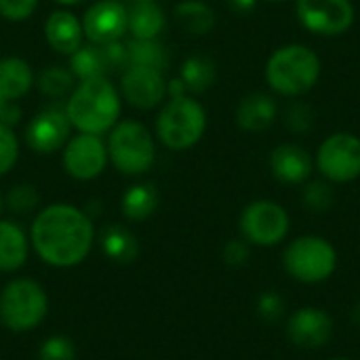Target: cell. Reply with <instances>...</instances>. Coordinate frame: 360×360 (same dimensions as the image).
<instances>
[{"mask_svg": "<svg viewBox=\"0 0 360 360\" xmlns=\"http://www.w3.org/2000/svg\"><path fill=\"white\" fill-rule=\"evenodd\" d=\"M30 243L36 255L53 268H74L86 259L95 243L91 217L74 205L44 207L32 224Z\"/></svg>", "mask_w": 360, "mask_h": 360, "instance_id": "cell-1", "label": "cell"}, {"mask_svg": "<svg viewBox=\"0 0 360 360\" xmlns=\"http://www.w3.org/2000/svg\"><path fill=\"white\" fill-rule=\"evenodd\" d=\"M65 114L70 124L80 133L101 135L116 124L120 116V99L105 76L80 80L68 99Z\"/></svg>", "mask_w": 360, "mask_h": 360, "instance_id": "cell-2", "label": "cell"}, {"mask_svg": "<svg viewBox=\"0 0 360 360\" xmlns=\"http://www.w3.org/2000/svg\"><path fill=\"white\" fill-rule=\"evenodd\" d=\"M321 76V59L306 44L276 49L266 63V80L272 91L285 97L308 93Z\"/></svg>", "mask_w": 360, "mask_h": 360, "instance_id": "cell-3", "label": "cell"}, {"mask_svg": "<svg viewBox=\"0 0 360 360\" xmlns=\"http://www.w3.org/2000/svg\"><path fill=\"white\" fill-rule=\"evenodd\" d=\"M49 312V295L32 278H13L0 291V323L13 333L36 329Z\"/></svg>", "mask_w": 360, "mask_h": 360, "instance_id": "cell-4", "label": "cell"}, {"mask_svg": "<svg viewBox=\"0 0 360 360\" xmlns=\"http://www.w3.org/2000/svg\"><path fill=\"white\" fill-rule=\"evenodd\" d=\"M207 129L205 108L188 97H173L156 120V135L169 150H188L200 141Z\"/></svg>", "mask_w": 360, "mask_h": 360, "instance_id": "cell-5", "label": "cell"}, {"mask_svg": "<svg viewBox=\"0 0 360 360\" xmlns=\"http://www.w3.org/2000/svg\"><path fill=\"white\" fill-rule=\"evenodd\" d=\"M108 158L124 175L146 173L156 158L152 133L135 120H122L114 124L108 141Z\"/></svg>", "mask_w": 360, "mask_h": 360, "instance_id": "cell-6", "label": "cell"}, {"mask_svg": "<svg viewBox=\"0 0 360 360\" xmlns=\"http://www.w3.org/2000/svg\"><path fill=\"white\" fill-rule=\"evenodd\" d=\"M283 264L291 278L304 285H319L335 272L338 253L321 236H300L285 249Z\"/></svg>", "mask_w": 360, "mask_h": 360, "instance_id": "cell-7", "label": "cell"}, {"mask_svg": "<svg viewBox=\"0 0 360 360\" xmlns=\"http://www.w3.org/2000/svg\"><path fill=\"white\" fill-rule=\"evenodd\" d=\"M240 234L249 245L274 247L289 232L287 211L272 200H255L240 213Z\"/></svg>", "mask_w": 360, "mask_h": 360, "instance_id": "cell-8", "label": "cell"}, {"mask_svg": "<svg viewBox=\"0 0 360 360\" xmlns=\"http://www.w3.org/2000/svg\"><path fill=\"white\" fill-rule=\"evenodd\" d=\"M316 167L327 181H354L360 177V139L352 133H335L327 137L319 148Z\"/></svg>", "mask_w": 360, "mask_h": 360, "instance_id": "cell-9", "label": "cell"}, {"mask_svg": "<svg viewBox=\"0 0 360 360\" xmlns=\"http://www.w3.org/2000/svg\"><path fill=\"white\" fill-rule=\"evenodd\" d=\"M295 11L302 25L319 36H340L354 23L350 0H295Z\"/></svg>", "mask_w": 360, "mask_h": 360, "instance_id": "cell-10", "label": "cell"}, {"mask_svg": "<svg viewBox=\"0 0 360 360\" xmlns=\"http://www.w3.org/2000/svg\"><path fill=\"white\" fill-rule=\"evenodd\" d=\"M108 165V148L99 135L78 133L63 148V169L80 181L95 179Z\"/></svg>", "mask_w": 360, "mask_h": 360, "instance_id": "cell-11", "label": "cell"}, {"mask_svg": "<svg viewBox=\"0 0 360 360\" xmlns=\"http://www.w3.org/2000/svg\"><path fill=\"white\" fill-rule=\"evenodd\" d=\"M82 30H84V36L95 44H108V42L120 40L122 34L129 30L127 6L118 0L95 2L84 13Z\"/></svg>", "mask_w": 360, "mask_h": 360, "instance_id": "cell-12", "label": "cell"}, {"mask_svg": "<svg viewBox=\"0 0 360 360\" xmlns=\"http://www.w3.org/2000/svg\"><path fill=\"white\" fill-rule=\"evenodd\" d=\"M287 335L293 346L304 350H316L325 346L333 335V319L327 310L306 306L289 316Z\"/></svg>", "mask_w": 360, "mask_h": 360, "instance_id": "cell-13", "label": "cell"}, {"mask_svg": "<svg viewBox=\"0 0 360 360\" xmlns=\"http://www.w3.org/2000/svg\"><path fill=\"white\" fill-rule=\"evenodd\" d=\"M120 91L131 105H135L139 110H152L165 99L167 80H165L162 72H158V70L129 65V68H124V74L120 80Z\"/></svg>", "mask_w": 360, "mask_h": 360, "instance_id": "cell-14", "label": "cell"}, {"mask_svg": "<svg viewBox=\"0 0 360 360\" xmlns=\"http://www.w3.org/2000/svg\"><path fill=\"white\" fill-rule=\"evenodd\" d=\"M70 120L65 110L49 108L40 112L25 129V141L27 146L38 154H51L61 150L68 143L70 137Z\"/></svg>", "mask_w": 360, "mask_h": 360, "instance_id": "cell-15", "label": "cell"}, {"mask_svg": "<svg viewBox=\"0 0 360 360\" xmlns=\"http://www.w3.org/2000/svg\"><path fill=\"white\" fill-rule=\"evenodd\" d=\"M270 169L274 179L295 186L306 184L312 175V156L295 143L278 146L270 156Z\"/></svg>", "mask_w": 360, "mask_h": 360, "instance_id": "cell-16", "label": "cell"}, {"mask_svg": "<svg viewBox=\"0 0 360 360\" xmlns=\"http://www.w3.org/2000/svg\"><path fill=\"white\" fill-rule=\"evenodd\" d=\"M46 42L61 55H72L82 46L84 30L76 15L68 11H55L44 23Z\"/></svg>", "mask_w": 360, "mask_h": 360, "instance_id": "cell-17", "label": "cell"}, {"mask_svg": "<svg viewBox=\"0 0 360 360\" xmlns=\"http://www.w3.org/2000/svg\"><path fill=\"white\" fill-rule=\"evenodd\" d=\"M276 120V101L266 93H251L243 97L236 110V122L243 131L262 133Z\"/></svg>", "mask_w": 360, "mask_h": 360, "instance_id": "cell-18", "label": "cell"}, {"mask_svg": "<svg viewBox=\"0 0 360 360\" xmlns=\"http://www.w3.org/2000/svg\"><path fill=\"white\" fill-rule=\"evenodd\" d=\"M30 253V238L15 221L0 219V272H17Z\"/></svg>", "mask_w": 360, "mask_h": 360, "instance_id": "cell-19", "label": "cell"}, {"mask_svg": "<svg viewBox=\"0 0 360 360\" xmlns=\"http://www.w3.org/2000/svg\"><path fill=\"white\" fill-rule=\"evenodd\" d=\"M129 32L133 38L139 40H152L158 38V34L165 27V13L154 0H135L129 8Z\"/></svg>", "mask_w": 360, "mask_h": 360, "instance_id": "cell-20", "label": "cell"}, {"mask_svg": "<svg viewBox=\"0 0 360 360\" xmlns=\"http://www.w3.org/2000/svg\"><path fill=\"white\" fill-rule=\"evenodd\" d=\"M34 82L32 68L19 57L0 59V97L6 101H15L23 97Z\"/></svg>", "mask_w": 360, "mask_h": 360, "instance_id": "cell-21", "label": "cell"}, {"mask_svg": "<svg viewBox=\"0 0 360 360\" xmlns=\"http://www.w3.org/2000/svg\"><path fill=\"white\" fill-rule=\"evenodd\" d=\"M70 70L76 78L80 80H91V78H101L108 72H112V63L105 53V44H86L80 46L76 53L70 55Z\"/></svg>", "mask_w": 360, "mask_h": 360, "instance_id": "cell-22", "label": "cell"}, {"mask_svg": "<svg viewBox=\"0 0 360 360\" xmlns=\"http://www.w3.org/2000/svg\"><path fill=\"white\" fill-rule=\"evenodd\" d=\"M99 243H101L105 257L116 264H131L139 251L137 238L133 236V232H129L124 226H116V224L101 230Z\"/></svg>", "mask_w": 360, "mask_h": 360, "instance_id": "cell-23", "label": "cell"}, {"mask_svg": "<svg viewBox=\"0 0 360 360\" xmlns=\"http://www.w3.org/2000/svg\"><path fill=\"white\" fill-rule=\"evenodd\" d=\"M175 19L186 32H190L194 36H202V34L211 32L213 25H215V13L202 0H184V2H179L175 6Z\"/></svg>", "mask_w": 360, "mask_h": 360, "instance_id": "cell-24", "label": "cell"}, {"mask_svg": "<svg viewBox=\"0 0 360 360\" xmlns=\"http://www.w3.org/2000/svg\"><path fill=\"white\" fill-rule=\"evenodd\" d=\"M139 65V68H152L158 72H165L169 65V53L158 38L152 40H139L133 38L127 44V68Z\"/></svg>", "mask_w": 360, "mask_h": 360, "instance_id": "cell-25", "label": "cell"}, {"mask_svg": "<svg viewBox=\"0 0 360 360\" xmlns=\"http://www.w3.org/2000/svg\"><path fill=\"white\" fill-rule=\"evenodd\" d=\"M158 207V192L152 184L131 186L122 196V213L131 221L148 219Z\"/></svg>", "mask_w": 360, "mask_h": 360, "instance_id": "cell-26", "label": "cell"}, {"mask_svg": "<svg viewBox=\"0 0 360 360\" xmlns=\"http://www.w3.org/2000/svg\"><path fill=\"white\" fill-rule=\"evenodd\" d=\"M179 80L190 93H205L215 82V63L207 57H188L181 65Z\"/></svg>", "mask_w": 360, "mask_h": 360, "instance_id": "cell-27", "label": "cell"}, {"mask_svg": "<svg viewBox=\"0 0 360 360\" xmlns=\"http://www.w3.org/2000/svg\"><path fill=\"white\" fill-rule=\"evenodd\" d=\"M38 89L46 97L59 99L68 95L70 91H74V74L72 70H65L61 65L44 68L38 76Z\"/></svg>", "mask_w": 360, "mask_h": 360, "instance_id": "cell-28", "label": "cell"}, {"mask_svg": "<svg viewBox=\"0 0 360 360\" xmlns=\"http://www.w3.org/2000/svg\"><path fill=\"white\" fill-rule=\"evenodd\" d=\"M335 202V194L333 188L327 181H310L304 190V205L310 211L316 213H325L333 207Z\"/></svg>", "mask_w": 360, "mask_h": 360, "instance_id": "cell-29", "label": "cell"}, {"mask_svg": "<svg viewBox=\"0 0 360 360\" xmlns=\"http://www.w3.org/2000/svg\"><path fill=\"white\" fill-rule=\"evenodd\" d=\"M76 359V348L72 340L63 335H51L42 342L38 350V360H74Z\"/></svg>", "mask_w": 360, "mask_h": 360, "instance_id": "cell-30", "label": "cell"}, {"mask_svg": "<svg viewBox=\"0 0 360 360\" xmlns=\"http://www.w3.org/2000/svg\"><path fill=\"white\" fill-rule=\"evenodd\" d=\"M40 202V196L36 192V188L27 186V184H21V186H15L8 196H6V205L13 213H19V215H25L30 211H34Z\"/></svg>", "mask_w": 360, "mask_h": 360, "instance_id": "cell-31", "label": "cell"}, {"mask_svg": "<svg viewBox=\"0 0 360 360\" xmlns=\"http://www.w3.org/2000/svg\"><path fill=\"white\" fill-rule=\"evenodd\" d=\"M19 158V143L11 127L0 124V175H6Z\"/></svg>", "mask_w": 360, "mask_h": 360, "instance_id": "cell-32", "label": "cell"}, {"mask_svg": "<svg viewBox=\"0 0 360 360\" xmlns=\"http://www.w3.org/2000/svg\"><path fill=\"white\" fill-rule=\"evenodd\" d=\"M285 300L281 297V293L276 291H266L257 297V314L268 321V323H276L283 319L285 314Z\"/></svg>", "mask_w": 360, "mask_h": 360, "instance_id": "cell-33", "label": "cell"}, {"mask_svg": "<svg viewBox=\"0 0 360 360\" xmlns=\"http://www.w3.org/2000/svg\"><path fill=\"white\" fill-rule=\"evenodd\" d=\"M312 110L306 103H291L287 114H285V122L293 133H306L312 127Z\"/></svg>", "mask_w": 360, "mask_h": 360, "instance_id": "cell-34", "label": "cell"}, {"mask_svg": "<svg viewBox=\"0 0 360 360\" xmlns=\"http://www.w3.org/2000/svg\"><path fill=\"white\" fill-rule=\"evenodd\" d=\"M38 6V0H0V15L8 21H25Z\"/></svg>", "mask_w": 360, "mask_h": 360, "instance_id": "cell-35", "label": "cell"}, {"mask_svg": "<svg viewBox=\"0 0 360 360\" xmlns=\"http://www.w3.org/2000/svg\"><path fill=\"white\" fill-rule=\"evenodd\" d=\"M249 255H251V251H249V243L245 238L243 240H230L224 247V259L230 266H243V264H247Z\"/></svg>", "mask_w": 360, "mask_h": 360, "instance_id": "cell-36", "label": "cell"}, {"mask_svg": "<svg viewBox=\"0 0 360 360\" xmlns=\"http://www.w3.org/2000/svg\"><path fill=\"white\" fill-rule=\"evenodd\" d=\"M21 116V110L13 103V101H6L4 97H0V124H6V127H13Z\"/></svg>", "mask_w": 360, "mask_h": 360, "instance_id": "cell-37", "label": "cell"}, {"mask_svg": "<svg viewBox=\"0 0 360 360\" xmlns=\"http://www.w3.org/2000/svg\"><path fill=\"white\" fill-rule=\"evenodd\" d=\"M228 2H230L232 11H236V13H240V15L251 13V11L255 8V4H257V0H228Z\"/></svg>", "mask_w": 360, "mask_h": 360, "instance_id": "cell-38", "label": "cell"}, {"mask_svg": "<svg viewBox=\"0 0 360 360\" xmlns=\"http://www.w3.org/2000/svg\"><path fill=\"white\" fill-rule=\"evenodd\" d=\"M352 319H354V323H359L360 325V304L354 308V312H352Z\"/></svg>", "mask_w": 360, "mask_h": 360, "instance_id": "cell-39", "label": "cell"}, {"mask_svg": "<svg viewBox=\"0 0 360 360\" xmlns=\"http://www.w3.org/2000/svg\"><path fill=\"white\" fill-rule=\"evenodd\" d=\"M55 2H59V4H78L80 0H55Z\"/></svg>", "mask_w": 360, "mask_h": 360, "instance_id": "cell-40", "label": "cell"}, {"mask_svg": "<svg viewBox=\"0 0 360 360\" xmlns=\"http://www.w3.org/2000/svg\"><path fill=\"white\" fill-rule=\"evenodd\" d=\"M2 205H4V200H2V194H0V211H2Z\"/></svg>", "mask_w": 360, "mask_h": 360, "instance_id": "cell-41", "label": "cell"}, {"mask_svg": "<svg viewBox=\"0 0 360 360\" xmlns=\"http://www.w3.org/2000/svg\"><path fill=\"white\" fill-rule=\"evenodd\" d=\"M268 2H281V0H268Z\"/></svg>", "mask_w": 360, "mask_h": 360, "instance_id": "cell-42", "label": "cell"}, {"mask_svg": "<svg viewBox=\"0 0 360 360\" xmlns=\"http://www.w3.org/2000/svg\"><path fill=\"white\" fill-rule=\"evenodd\" d=\"M333 360H350V359H333Z\"/></svg>", "mask_w": 360, "mask_h": 360, "instance_id": "cell-43", "label": "cell"}]
</instances>
